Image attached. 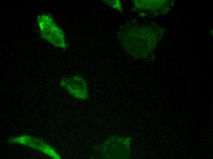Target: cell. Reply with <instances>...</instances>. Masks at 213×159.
<instances>
[{"mask_svg": "<svg viewBox=\"0 0 213 159\" xmlns=\"http://www.w3.org/2000/svg\"><path fill=\"white\" fill-rule=\"evenodd\" d=\"M38 21L43 37L55 46L63 49L67 48L68 45L62 31L50 15H41L38 17Z\"/></svg>", "mask_w": 213, "mask_h": 159, "instance_id": "1", "label": "cell"}, {"mask_svg": "<svg viewBox=\"0 0 213 159\" xmlns=\"http://www.w3.org/2000/svg\"><path fill=\"white\" fill-rule=\"evenodd\" d=\"M59 84L73 97L82 100L88 99V83L81 75L63 77Z\"/></svg>", "mask_w": 213, "mask_h": 159, "instance_id": "2", "label": "cell"}, {"mask_svg": "<svg viewBox=\"0 0 213 159\" xmlns=\"http://www.w3.org/2000/svg\"><path fill=\"white\" fill-rule=\"evenodd\" d=\"M211 36H212V35H213V30L212 29V30H211Z\"/></svg>", "mask_w": 213, "mask_h": 159, "instance_id": "3", "label": "cell"}]
</instances>
